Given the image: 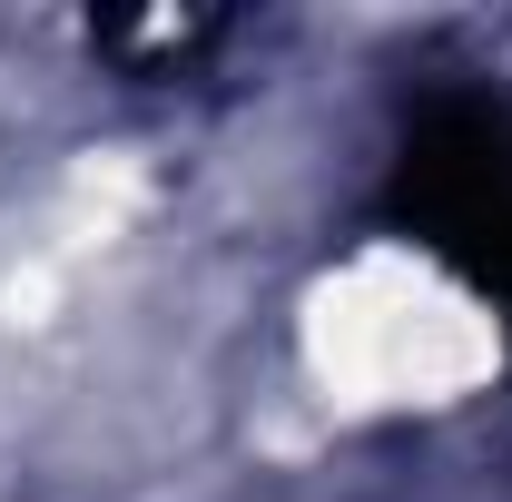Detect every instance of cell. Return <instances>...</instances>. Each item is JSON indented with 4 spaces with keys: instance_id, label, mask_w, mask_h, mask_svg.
I'll list each match as a JSON object with an SVG mask.
<instances>
[{
    "instance_id": "6da1fadb",
    "label": "cell",
    "mask_w": 512,
    "mask_h": 502,
    "mask_svg": "<svg viewBox=\"0 0 512 502\" xmlns=\"http://www.w3.org/2000/svg\"><path fill=\"white\" fill-rule=\"evenodd\" d=\"M394 217L512 315V109H493V99H434L404 128Z\"/></svg>"
}]
</instances>
